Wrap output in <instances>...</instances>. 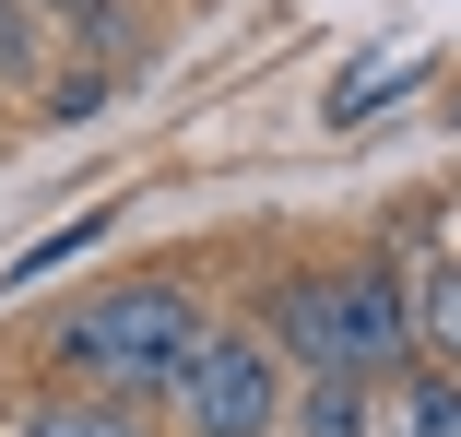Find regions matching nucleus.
<instances>
[{"instance_id":"obj_9","label":"nucleus","mask_w":461,"mask_h":437,"mask_svg":"<svg viewBox=\"0 0 461 437\" xmlns=\"http://www.w3.org/2000/svg\"><path fill=\"white\" fill-rule=\"evenodd\" d=\"M107 225H119V213H83V225H71V236H36V248H24V260H13V284H48V272H59V260H71V248H95V236H107Z\"/></svg>"},{"instance_id":"obj_4","label":"nucleus","mask_w":461,"mask_h":437,"mask_svg":"<svg viewBox=\"0 0 461 437\" xmlns=\"http://www.w3.org/2000/svg\"><path fill=\"white\" fill-rule=\"evenodd\" d=\"M402 308H414V367H449L461 379V260L402 272Z\"/></svg>"},{"instance_id":"obj_1","label":"nucleus","mask_w":461,"mask_h":437,"mask_svg":"<svg viewBox=\"0 0 461 437\" xmlns=\"http://www.w3.org/2000/svg\"><path fill=\"white\" fill-rule=\"evenodd\" d=\"M190 343H202V296L177 272H131V284H95L48 331V367L71 390H107V402H166Z\"/></svg>"},{"instance_id":"obj_3","label":"nucleus","mask_w":461,"mask_h":437,"mask_svg":"<svg viewBox=\"0 0 461 437\" xmlns=\"http://www.w3.org/2000/svg\"><path fill=\"white\" fill-rule=\"evenodd\" d=\"M285 402H296V367L272 355L260 319H202L190 367H177V390H166V414L190 437H285Z\"/></svg>"},{"instance_id":"obj_8","label":"nucleus","mask_w":461,"mask_h":437,"mask_svg":"<svg viewBox=\"0 0 461 437\" xmlns=\"http://www.w3.org/2000/svg\"><path fill=\"white\" fill-rule=\"evenodd\" d=\"M24 437H142V414L107 402V390H48V402L24 414Z\"/></svg>"},{"instance_id":"obj_5","label":"nucleus","mask_w":461,"mask_h":437,"mask_svg":"<svg viewBox=\"0 0 461 437\" xmlns=\"http://www.w3.org/2000/svg\"><path fill=\"white\" fill-rule=\"evenodd\" d=\"M285 437H379V379H296Z\"/></svg>"},{"instance_id":"obj_7","label":"nucleus","mask_w":461,"mask_h":437,"mask_svg":"<svg viewBox=\"0 0 461 437\" xmlns=\"http://www.w3.org/2000/svg\"><path fill=\"white\" fill-rule=\"evenodd\" d=\"M414 83H426V59L402 48V59H366V71H343L331 83V130H355V119H391L402 95H414Z\"/></svg>"},{"instance_id":"obj_11","label":"nucleus","mask_w":461,"mask_h":437,"mask_svg":"<svg viewBox=\"0 0 461 437\" xmlns=\"http://www.w3.org/2000/svg\"><path fill=\"white\" fill-rule=\"evenodd\" d=\"M449 119H461V95H449Z\"/></svg>"},{"instance_id":"obj_2","label":"nucleus","mask_w":461,"mask_h":437,"mask_svg":"<svg viewBox=\"0 0 461 437\" xmlns=\"http://www.w3.org/2000/svg\"><path fill=\"white\" fill-rule=\"evenodd\" d=\"M272 355L296 379H402L414 367V308L391 260H320V272H285L272 296Z\"/></svg>"},{"instance_id":"obj_6","label":"nucleus","mask_w":461,"mask_h":437,"mask_svg":"<svg viewBox=\"0 0 461 437\" xmlns=\"http://www.w3.org/2000/svg\"><path fill=\"white\" fill-rule=\"evenodd\" d=\"M379 437H461V379H449V367H402Z\"/></svg>"},{"instance_id":"obj_10","label":"nucleus","mask_w":461,"mask_h":437,"mask_svg":"<svg viewBox=\"0 0 461 437\" xmlns=\"http://www.w3.org/2000/svg\"><path fill=\"white\" fill-rule=\"evenodd\" d=\"M48 13H107V0H48Z\"/></svg>"}]
</instances>
